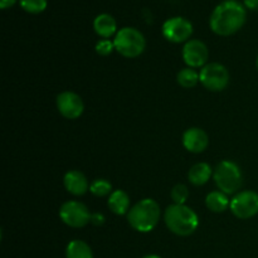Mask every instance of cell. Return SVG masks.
Returning a JSON list of instances; mask_svg holds the SVG:
<instances>
[{
  "mask_svg": "<svg viewBox=\"0 0 258 258\" xmlns=\"http://www.w3.org/2000/svg\"><path fill=\"white\" fill-rule=\"evenodd\" d=\"M247 19L246 8L237 0H224L217 5L209 18L212 32L221 37H229L238 32Z\"/></svg>",
  "mask_w": 258,
  "mask_h": 258,
  "instance_id": "obj_1",
  "label": "cell"
},
{
  "mask_svg": "<svg viewBox=\"0 0 258 258\" xmlns=\"http://www.w3.org/2000/svg\"><path fill=\"white\" fill-rule=\"evenodd\" d=\"M164 222L171 233L180 237L193 234L199 226L196 212L185 204H171L164 212Z\"/></svg>",
  "mask_w": 258,
  "mask_h": 258,
  "instance_id": "obj_2",
  "label": "cell"
},
{
  "mask_svg": "<svg viewBox=\"0 0 258 258\" xmlns=\"http://www.w3.org/2000/svg\"><path fill=\"white\" fill-rule=\"evenodd\" d=\"M160 207L154 199L146 198L131 207L127 213L128 224L140 233H149L160 221Z\"/></svg>",
  "mask_w": 258,
  "mask_h": 258,
  "instance_id": "obj_3",
  "label": "cell"
},
{
  "mask_svg": "<svg viewBox=\"0 0 258 258\" xmlns=\"http://www.w3.org/2000/svg\"><path fill=\"white\" fill-rule=\"evenodd\" d=\"M115 50L125 58H136L145 50L146 40L143 33L133 27L121 28L113 39Z\"/></svg>",
  "mask_w": 258,
  "mask_h": 258,
  "instance_id": "obj_4",
  "label": "cell"
},
{
  "mask_svg": "<svg viewBox=\"0 0 258 258\" xmlns=\"http://www.w3.org/2000/svg\"><path fill=\"white\" fill-rule=\"evenodd\" d=\"M213 179L221 191L229 196L237 194L242 186V171L232 160H223L213 171Z\"/></svg>",
  "mask_w": 258,
  "mask_h": 258,
  "instance_id": "obj_5",
  "label": "cell"
},
{
  "mask_svg": "<svg viewBox=\"0 0 258 258\" xmlns=\"http://www.w3.org/2000/svg\"><path fill=\"white\" fill-rule=\"evenodd\" d=\"M199 82L212 92L226 90L229 83V72L221 63H208L199 72Z\"/></svg>",
  "mask_w": 258,
  "mask_h": 258,
  "instance_id": "obj_6",
  "label": "cell"
},
{
  "mask_svg": "<svg viewBox=\"0 0 258 258\" xmlns=\"http://www.w3.org/2000/svg\"><path fill=\"white\" fill-rule=\"evenodd\" d=\"M92 214L87 207L77 201H68L59 208L60 221L72 228H82L91 222Z\"/></svg>",
  "mask_w": 258,
  "mask_h": 258,
  "instance_id": "obj_7",
  "label": "cell"
},
{
  "mask_svg": "<svg viewBox=\"0 0 258 258\" xmlns=\"http://www.w3.org/2000/svg\"><path fill=\"white\" fill-rule=\"evenodd\" d=\"M229 209L237 218H252L258 214V193L254 190H243L234 194L231 199Z\"/></svg>",
  "mask_w": 258,
  "mask_h": 258,
  "instance_id": "obj_8",
  "label": "cell"
},
{
  "mask_svg": "<svg viewBox=\"0 0 258 258\" xmlns=\"http://www.w3.org/2000/svg\"><path fill=\"white\" fill-rule=\"evenodd\" d=\"M164 38L171 43H186L193 34V24L186 18L173 17L165 20L161 28Z\"/></svg>",
  "mask_w": 258,
  "mask_h": 258,
  "instance_id": "obj_9",
  "label": "cell"
},
{
  "mask_svg": "<svg viewBox=\"0 0 258 258\" xmlns=\"http://www.w3.org/2000/svg\"><path fill=\"white\" fill-rule=\"evenodd\" d=\"M181 55L188 67L203 68L209 58V50L202 40L190 39L184 44Z\"/></svg>",
  "mask_w": 258,
  "mask_h": 258,
  "instance_id": "obj_10",
  "label": "cell"
},
{
  "mask_svg": "<svg viewBox=\"0 0 258 258\" xmlns=\"http://www.w3.org/2000/svg\"><path fill=\"white\" fill-rule=\"evenodd\" d=\"M57 108L63 117L68 120H76L80 117L85 110V105L77 93L64 91L57 96Z\"/></svg>",
  "mask_w": 258,
  "mask_h": 258,
  "instance_id": "obj_11",
  "label": "cell"
},
{
  "mask_svg": "<svg viewBox=\"0 0 258 258\" xmlns=\"http://www.w3.org/2000/svg\"><path fill=\"white\" fill-rule=\"evenodd\" d=\"M209 138L201 127H190L183 134V145L189 153L201 154L208 148Z\"/></svg>",
  "mask_w": 258,
  "mask_h": 258,
  "instance_id": "obj_12",
  "label": "cell"
},
{
  "mask_svg": "<svg viewBox=\"0 0 258 258\" xmlns=\"http://www.w3.org/2000/svg\"><path fill=\"white\" fill-rule=\"evenodd\" d=\"M63 185L68 193L73 196H83L90 190V184H88L87 178L85 174L78 170H71L66 173L63 178Z\"/></svg>",
  "mask_w": 258,
  "mask_h": 258,
  "instance_id": "obj_13",
  "label": "cell"
},
{
  "mask_svg": "<svg viewBox=\"0 0 258 258\" xmlns=\"http://www.w3.org/2000/svg\"><path fill=\"white\" fill-rule=\"evenodd\" d=\"M93 29H95L96 34L100 35L103 39H108L112 35H116L117 30V23H116L115 18L107 13H102L98 14L93 20Z\"/></svg>",
  "mask_w": 258,
  "mask_h": 258,
  "instance_id": "obj_14",
  "label": "cell"
},
{
  "mask_svg": "<svg viewBox=\"0 0 258 258\" xmlns=\"http://www.w3.org/2000/svg\"><path fill=\"white\" fill-rule=\"evenodd\" d=\"M107 206L111 211L113 212L117 216H123V214H127L130 211V197L126 191L118 190L112 191L108 197Z\"/></svg>",
  "mask_w": 258,
  "mask_h": 258,
  "instance_id": "obj_15",
  "label": "cell"
},
{
  "mask_svg": "<svg viewBox=\"0 0 258 258\" xmlns=\"http://www.w3.org/2000/svg\"><path fill=\"white\" fill-rule=\"evenodd\" d=\"M213 175V171L209 164L198 163L190 168L188 173V179L193 185L202 186L209 181V179Z\"/></svg>",
  "mask_w": 258,
  "mask_h": 258,
  "instance_id": "obj_16",
  "label": "cell"
},
{
  "mask_svg": "<svg viewBox=\"0 0 258 258\" xmlns=\"http://www.w3.org/2000/svg\"><path fill=\"white\" fill-rule=\"evenodd\" d=\"M229 204H231V201L227 194L221 190L212 191L206 198L207 208L213 213H223L224 211H227V208H229Z\"/></svg>",
  "mask_w": 258,
  "mask_h": 258,
  "instance_id": "obj_17",
  "label": "cell"
},
{
  "mask_svg": "<svg viewBox=\"0 0 258 258\" xmlns=\"http://www.w3.org/2000/svg\"><path fill=\"white\" fill-rule=\"evenodd\" d=\"M66 258H93L91 247L81 239H75L66 248Z\"/></svg>",
  "mask_w": 258,
  "mask_h": 258,
  "instance_id": "obj_18",
  "label": "cell"
},
{
  "mask_svg": "<svg viewBox=\"0 0 258 258\" xmlns=\"http://www.w3.org/2000/svg\"><path fill=\"white\" fill-rule=\"evenodd\" d=\"M176 81L179 85L184 88H193L196 87L197 83L199 82V73L194 68L186 67L183 68L178 72Z\"/></svg>",
  "mask_w": 258,
  "mask_h": 258,
  "instance_id": "obj_19",
  "label": "cell"
},
{
  "mask_svg": "<svg viewBox=\"0 0 258 258\" xmlns=\"http://www.w3.org/2000/svg\"><path fill=\"white\" fill-rule=\"evenodd\" d=\"M20 8L29 14H40L47 9V0H19Z\"/></svg>",
  "mask_w": 258,
  "mask_h": 258,
  "instance_id": "obj_20",
  "label": "cell"
},
{
  "mask_svg": "<svg viewBox=\"0 0 258 258\" xmlns=\"http://www.w3.org/2000/svg\"><path fill=\"white\" fill-rule=\"evenodd\" d=\"M112 185L106 179H96L91 183L90 191L96 197H106L112 193Z\"/></svg>",
  "mask_w": 258,
  "mask_h": 258,
  "instance_id": "obj_21",
  "label": "cell"
},
{
  "mask_svg": "<svg viewBox=\"0 0 258 258\" xmlns=\"http://www.w3.org/2000/svg\"><path fill=\"white\" fill-rule=\"evenodd\" d=\"M189 198V189L184 184H176L171 189V199L174 204H185Z\"/></svg>",
  "mask_w": 258,
  "mask_h": 258,
  "instance_id": "obj_22",
  "label": "cell"
},
{
  "mask_svg": "<svg viewBox=\"0 0 258 258\" xmlns=\"http://www.w3.org/2000/svg\"><path fill=\"white\" fill-rule=\"evenodd\" d=\"M95 49L96 52H97V54L103 55V57H105V55H110L111 53L113 52V49H115V44H113V42H111L110 39H101L96 43Z\"/></svg>",
  "mask_w": 258,
  "mask_h": 258,
  "instance_id": "obj_23",
  "label": "cell"
},
{
  "mask_svg": "<svg viewBox=\"0 0 258 258\" xmlns=\"http://www.w3.org/2000/svg\"><path fill=\"white\" fill-rule=\"evenodd\" d=\"M243 5L249 10H258V0H243Z\"/></svg>",
  "mask_w": 258,
  "mask_h": 258,
  "instance_id": "obj_24",
  "label": "cell"
},
{
  "mask_svg": "<svg viewBox=\"0 0 258 258\" xmlns=\"http://www.w3.org/2000/svg\"><path fill=\"white\" fill-rule=\"evenodd\" d=\"M18 0H0V9L5 10V9H9L12 8L13 5L17 4Z\"/></svg>",
  "mask_w": 258,
  "mask_h": 258,
  "instance_id": "obj_25",
  "label": "cell"
},
{
  "mask_svg": "<svg viewBox=\"0 0 258 258\" xmlns=\"http://www.w3.org/2000/svg\"><path fill=\"white\" fill-rule=\"evenodd\" d=\"M103 219H105L103 218V216H101V214H98V213L92 214V217H91V222L95 224H102Z\"/></svg>",
  "mask_w": 258,
  "mask_h": 258,
  "instance_id": "obj_26",
  "label": "cell"
},
{
  "mask_svg": "<svg viewBox=\"0 0 258 258\" xmlns=\"http://www.w3.org/2000/svg\"><path fill=\"white\" fill-rule=\"evenodd\" d=\"M143 258H161L160 256H156V254H149V256H145Z\"/></svg>",
  "mask_w": 258,
  "mask_h": 258,
  "instance_id": "obj_27",
  "label": "cell"
},
{
  "mask_svg": "<svg viewBox=\"0 0 258 258\" xmlns=\"http://www.w3.org/2000/svg\"><path fill=\"white\" fill-rule=\"evenodd\" d=\"M256 66H257V71H258V55H257V59H256Z\"/></svg>",
  "mask_w": 258,
  "mask_h": 258,
  "instance_id": "obj_28",
  "label": "cell"
}]
</instances>
